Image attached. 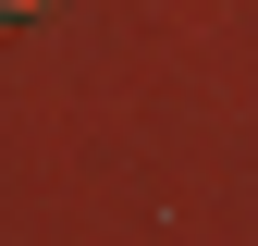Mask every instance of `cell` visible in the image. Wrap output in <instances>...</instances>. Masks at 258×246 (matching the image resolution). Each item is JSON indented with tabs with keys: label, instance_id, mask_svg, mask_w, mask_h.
Masks as SVG:
<instances>
[{
	"label": "cell",
	"instance_id": "cell-1",
	"mask_svg": "<svg viewBox=\"0 0 258 246\" xmlns=\"http://www.w3.org/2000/svg\"><path fill=\"white\" fill-rule=\"evenodd\" d=\"M0 13H37V0H0Z\"/></svg>",
	"mask_w": 258,
	"mask_h": 246
}]
</instances>
